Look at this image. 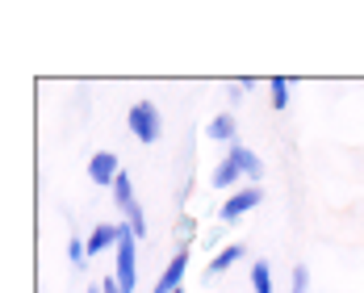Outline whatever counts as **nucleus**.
Segmentation results:
<instances>
[{"mask_svg": "<svg viewBox=\"0 0 364 293\" xmlns=\"http://www.w3.org/2000/svg\"><path fill=\"white\" fill-rule=\"evenodd\" d=\"M126 126H130V134L139 139V143H159V134H164V113L155 110L151 101H134L130 113H126Z\"/></svg>", "mask_w": 364, "mask_h": 293, "instance_id": "f257e3e1", "label": "nucleus"}, {"mask_svg": "<svg viewBox=\"0 0 364 293\" xmlns=\"http://www.w3.org/2000/svg\"><path fill=\"white\" fill-rule=\"evenodd\" d=\"M113 277L122 281L126 293H134V285H139V239L130 235V226H126V235L117 243V268H113Z\"/></svg>", "mask_w": 364, "mask_h": 293, "instance_id": "f03ea898", "label": "nucleus"}, {"mask_svg": "<svg viewBox=\"0 0 364 293\" xmlns=\"http://www.w3.org/2000/svg\"><path fill=\"white\" fill-rule=\"evenodd\" d=\"M259 201H264V193H259V184H243V188H239L235 197H226V201H222L218 218H222V222H239L243 214H252V210L259 206Z\"/></svg>", "mask_w": 364, "mask_h": 293, "instance_id": "7ed1b4c3", "label": "nucleus"}, {"mask_svg": "<svg viewBox=\"0 0 364 293\" xmlns=\"http://www.w3.org/2000/svg\"><path fill=\"white\" fill-rule=\"evenodd\" d=\"M88 176H92V184H101V188H113V181L122 176L117 155H113V151H97V155L88 159Z\"/></svg>", "mask_w": 364, "mask_h": 293, "instance_id": "20e7f679", "label": "nucleus"}, {"mask_svg": "<svg viewBox=\"0 0 364 293\" xmlns=\"http://www.w3.org/2000/svg\"><path fill=\"white\" fill-rule=\"evenodd\" d=\"M184 268H188V252H176L172 264L159 272V281L151 285V293H181L184 289Z\"/></svg>", "mask_w": 364, "mask_h": 293, "instance_id": "39448f33", "label": "nucleus"}, {"mask_svg": "<svg viewBox=\"0 0 364 293\" xmlns=\"http://www.w3.org/2000/svg\"><path fill=\"white\" fill-rule=\"evenodd\" d=\"M226 159H235V164H239V172H243V181H247V184H259V176H264V164H259V155H255L252 146L235 143L230 151H226Z\"/></svg>", "mask_w": 364, "mask_h": 293, "instance_id": "423d86ee", "label": "nucleus"}, {"mask_svg": "<svg viewBox=\"0 0 364 293\" xmlns=\"http://www.w3.org/2000/svg\"><path fill=\"white\" fill-rule=\"evenodd\" d=\"M205 134H210L214 143L235 146V143H239V139H235V134H239V122H235V113H230V110L214 113V117H210V126H205Z\"/></svg>", "mask_w": 364, "mask_h": 293, "instance_id": "0eeeda50", "label": "nucleus"}, {"mask_svg": "<svg viewBox=\"0 0 364 293\" xmlns=\"http://www.w3.org/2000/svg\"><path fill=\"white\" fill-rule=\"evenodd\" d=\"M239 260H243V243H226V247H218V252H214L210 268H205V277L214 281V277H222V272H226L230 264H239Z\"/></svg>", "mask_w": 364, "mask_h": 293, "instance_id": "6e6552de", "label": "nucleus"}, {"mask_svg": "<svg viewBox=\"0 0 364 293\" xmlns=\"http://www.w3.org/2000/svg\"><path fill=\"white\" fill-rule=\"evenodd\" d=\"M113 201H117V210H122V214L139 206V197H134V181H130V172H122V176L113 181Z\"/></svg>", "mask_w": 364, "mask_h": 293, "instance_id": "1a4fd4ad", "label": "nucleus"}, {"mask_svg": "<svg viewBox=\"0 0 364 293\" xmlns=\"http://www.w3.org/2000/svg\"><path fill=\"white\" fill-rule=\"evenodd\" d=\"M239 181H243V172H239L235 159H222L218 168H214V188H235Z\"/></svg>", "mask_w": 364, "mask_h": 293, "instance_id": "9d476101", "label": "nucleus"}, {"mask_svg": "<svg viewBox=\"0 0 364 293\" xmlns=\"http://www.w3.org/2000/svg\"><path fill=\"white\" fill-rule=\"evenodd\" d=\"M252 293H272V268L264 260L252 264Z\"/></svg>", "mask_w": 364, "mask_h": 293, "instance_id": "9b49d317", "label": "nucleus"}, {"mask_svg": "<svg viewBox=\"0 0 364 293\" xmlns=\"http://www.w3.org/2000/svg\"><path fill=\"white\" fill-rule=\"evenodd\" d=\"M193 239H197V218H193V214H181V222H176V243H181V252H188Z\"/></svg>", "mask_w": 364, "mask_h": 293, "instance_id": "f8f14e48", "label": "nucleus"}, {"mask_svg": "<svg viewBox=\"0 0 364 293\" xmlns=\"http://www.w3.org/2000/svg\"><path fill=\"white\" fill-rule=\"evenodd\" d=\"M122 218H126V226H130V235H134V239L143 243V239H146V214H143V206H134V210H126Z\"/></svg>", "mask_w": 364, "mask_h": 293, "instance_id": "ddd939ff", "label": "nucleus"}, {"mask_svg": "<svg viewBox=\"0 0 364 293\" xmlns=\"http://www.w3.org/2000/svg\"><path fill=\"white\" fill-rule=\"evenodd\" d=\"M285 105H289V80L272 75V110H285Z\"/></svg>", "mask_w": 364, "mask_h": 293, "instance_id": "4468645a", "label": "nucleus"}, {"mask_svg": "<svg viewBox=\"0 0 364 293\" xmlns=\"http://www.w3.org/2000/svg\"><path fill=\"white\" fill-rule=\"evenodd\" d=\"M310 289V268L306 264H297L293 268V277H289V293H306Z\"/></svg>", "mask_w": 364, "mask_h": 293, "instance_id": "2eb2a0df", "label": "nucleus"}, {"mask_svg": "<svg viewBox=\"0 0 364 293\" xmlns=\"http://www.w3.org/2000/svg\"><path fill=\"white\" fill-rule=\"evenodd\" d=\"M84 256H88V243H84V239H72V243H68V260H72L75 268H84Z\"/></svg>", "mask_w": 364, "mask_h": 293, "instance_id": "dca6fc26", "label": "nucleus"}, {"mask_svg": "<svg viewBox=\"0 0 364 293\" xmlns=\"http://www.w3.org/2000/svg\"><path fill=\"white\" fill-rule=\"evenodd\" d=\"M101 293H126V289H122V281H117V277L109 272V277L101 281Z\"/></svg>", "mask_w": 364, "mask_h": 293, "instance_id": "f3484780", "label": "nucleus"}, {"mask_svg": "<svg viewBox=\"0 0 364 293\" xmlns=\"http://www.w3.org/2000/svg\"><path fill=\"white\" fill-rule=\"evenodd\" d=\"M84 293H101V285H92V289H84Z\"/></svg>", "mask_w": 364, "mask_h": 293, "instance_id": "a211bd4d", "label": "nucleus"}, {"mask_svg": "<svg viewBox=\"0 0 364 293\" xmlns=\"http://www.w3.org/2000/svg\"><path fill=\"white\" fill-rule=\"evenodd\" d=\"M181 293H184V289H181Z\"/></svg>", "mask_w": 364, "mask_h": 293, "instance_id": "6ab92c4d", "label": "nucleus"}]
</instances>
